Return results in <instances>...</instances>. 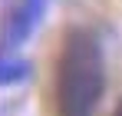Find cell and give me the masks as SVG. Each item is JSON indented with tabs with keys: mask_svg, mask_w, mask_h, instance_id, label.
<instances>
[{
	"mask_svg": "<svg viewBox=\"0 0 122 116\" xmlns=\"http://www.w3.org/2000/svg\"><path fill=\"white\" fill-rule=\"evenodd\" d=\"M106 96V53L102 40L89 27H73L63 37L56 60L53 99L56 116H96Z\"/></svg>",
	"mask_w": 122,
	"mask_h": 116,
	"instance_id": "obj_1",
	"label": "cell"
},
{
	"mask_svg": "<svg viewBox=\"0 0 122 116\" xmlns=\"http://www.w3.org/2000/svg\"><path fill=\"white\" fill-rule=\"evenodd\" d=\"M46 10H50V0H17V7L10 10V17H7V23H3L0 50L17 53L23 43L33 37V30L43 23Z\"/></svg>",
	"mask_w": 122,
	"mask_h": 116,
	"instance_id": "obj_2",
	"label": "cell"
},
{
	"mask_svg": "<svg viewBox=\"0 0 122 116\" xmlns=\"http://www.w3.org/2000/svg\"><path fill=\"white\" fill-rule=\"evenodd\" d=\"M30 80V63L10 50H0V86H13Z\"/></svg>",
	"mask_w": 122,
	"mask_h": 116,
	"instance_id": "obj_3",
	"label": "cell"
},
{
	"mask_svg": "<svg viewBox=\"0 0 122 116\" xmlns=\"http://www.w3.org/2000/svg\"><path fill=\"white\" fill-rule=\"evenodd\" d=\"M116 116H122V110H119V113H116Z\"/></svg>",
	"mask_w": 122,
	"mask_h": 116,
	"instance_id": "obj_4",
	"label": "cell"
}]
</instances>
